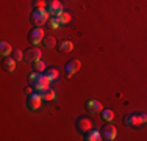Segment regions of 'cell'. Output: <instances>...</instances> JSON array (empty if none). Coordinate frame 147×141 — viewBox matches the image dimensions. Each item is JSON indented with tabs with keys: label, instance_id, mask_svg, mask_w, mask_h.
I'll list each match as a JSON object with an SVG mask.
<instances>
[{
	"label": "cell",
	"instance_id": "obj_4",
	"mask_svg": "<svg viewBox=\"0 0 147 141\" xmlns=\"http://www.w3.org/2000/svg\"><path fill=\"white\" fill-rule=\"evenodd\" d=\"M44 38H45V35H44L42 27H33V28L30 30V33H28V41H30L33 45L42 42Z\"/></svg>",
	"mask_w": 147,
	"mask_h": 141
},
{
	"label": "cell",
	"instance_id": "obj_10",
	"mask_svg": "<svg viewBox=\"0 0 147 141\" xmlns=\"http://www.w3.org/2000/svg\"><path fill=\"white\" fill-rule=\"evenodd\" d=\"M80 66H82V63H80V60H77V58H74L71 60V61H67V64H66V75L67 77H72L75 72H78V69H80Z\"/></svg>",
	"mask_w": 147,
	"mask_h": 141
},
{
	"label": "cell",
	"instance_id": "obj_15",
	"mask_svg": "<svg viewBox=\"0 0 147 141\" xmlns=\"http://www.w3.org/2000/svg\"><path fill=\"white\" fill-rule=\"evenodd\" d=\"M13 50H14V49L11 47V44H9L8 41H2V42H0V54H2L3 56L11 55Z\"/></svg>",
	"mask_w": 147,
	"mask_h": 141
},
{
	"label": "cell",
	"instance_id": "obj_9",
	"mask_svg": "<svg viewBox=\"0 0 147 141\" xmlns=\"http://www.w3.org/2000/svg\"><path fill=\"white\" fill-rule=\"evenodd\" d=\"M77 129H78V132L82 133H88L91 129H92V121L88 118H85V116H82V118L77 119Z\"/></svg>",
	"mask_w": 147,
	"mask_h": 141
},
{
	"label": "cell",
	"instance_id": "obj_20",
	"mask_svg": "<svg viewBox=\"0 0 147 141\" xmlns=\"http://www.w3.org/2000/svg\"><path fill=\"white\" fill-rule=\"evenodd\" d=\"M42 42H44V45H45L47 49H53L55 45H57V41H55L53 36H45Z\"/></svg>",
	"mask_w": 147,
	"mask_h": 141
},
{
	"label": "cell",
	"instance_id": "obj_6",
	"mask_svg": "<svg viewBox=\"0 0 147 141\" xmlns=\"http://www.w3.org/2000/svg\"><path fill=\"white\" fill-rule=\"evenodd\" d=\"M47 11L52 16H59L64 9H63V3L59 0H47Z\"/></svg>",
	"mask_w": 147,
	"mask_h": 141
},
{
	"label": "cell",
	"instance_id": "obj_25",
	"mask_svg": "<svg viewBox=\"0 0 147 141\" xmlns=\"http://www.w3.org/2000/svg\"><path fill=\"white\" fill-rule=\"evenodd\" d=\"M33 89H34L33 86H27V88H25V93H27V94H28V96H30V94H33V93H34Z\"/></svg>",
	"mask_w": 147,
	"mask_h": 141
},
{
	"label": "cell",
	"instance_id": "obj_2",
	"mask_svg": "<svg viewBox=\"0 0 147 141\" xmlns=\"http://www.w3.org/2000/svg\"><path fill=\"white\" fill-rule=\"evenodd\" d=\"M49 19V11L47 8H33V13L30 16V20L34 27H41L47 22Z\"/></svg>",
	"mask_w": 147,
	"mask_h": 141
},
{
	"label": "cell",
	"instance_id": "obj_23",
	"mask_svg": "<svg viewBox=\"0 0 147 141\" xmlns=\"http://www.w3.org/2000/svg\"><path fill=\"white\" fill-rule=\"evenodd\" d=\"M33 8H47V0H34Z\"/></svg>",
	"mask_w": 147,
	"mask_h": 141
},
{
	"label": "cell",
	"instance_id": "obj_17",
	"mask_svg": "<svg viewBox=\"0 0 147 141\" xmlns=\"http://www.w3.org/2000/svg\"><path fill=\"white\" fill-rule=\"evenodd\" d=\"M102 118H103V121L111 122L114 119V111L110 110V108H103V110H102Z\"/></svg>",
	"mask_w": 147,
	"mask_h": 141
},
{
	"label": "cell",
	"instance_id": "obj_14",
	"mask_svg": "<svg viewBox=\"0 0 147 141\" xmlns=\"http://www.w3.org/2000/svg\"><path fill=\"white\" fill-rule=\"evenodd\" d=\"M86 135V141H100V140H103L102 138V132H99V130H94V129H91L88 133H85Z\"/></svg>",
	"mask_w": 147,
	"mask_h": 141
},
{
	"label": "cell",
	"instance_id": "obj_5",
	"mask_svg": "<svg viewBox=\"0 0 147 141\" xmlns=\"http://www.w3.org/2000/svg\"><path fill=\"white\" fill-rule=\"evenodd\" d=\"M41 104H42V96H41V93H33V94H30L28 99H27V105H28V108L31 111H34V110H38V108L41 107Z\"/></svg>",
	"mask_w": 147,
	"mask_h": 141
},
{
	"label": "cell",
	"instance_id": "obj_16",
	"mask_svg": "<svg viewBox=\"0 0 147 141\" xmlns=\"http://www.w3.org/2000/svg\"><path fill=\"white\" fill-rule=\"evenodd\" d=\"M41 96H42V100H47V102H50V100H55V97H57V93H55L52 88H49V89H45L41 93Z\"/></svg>",
	"mask_w": 147,
	"mask_h": 141
},
{
	"label": "cell",
	"instance_id": "obj_11",
	"mask_svg": "<svg viewBox=\"0 0 147 141\" xmlns=\"http://www.w3.org/2000/svg\"><path fill=\"white\" fill-rule=\"evenodd\" d=\"M103 110V105L100 104L99 100H96V99H91L88 100V111L92 113V115H96V113H102Z\"/></svg>",
	"mask_w": 147,
	"mask_h": 141
},
{
	"label": "cell",
	"instance_id": "obj_13",
	"mask_svg": "<svg viewBox=\"0 0 147 141\" xmlns=\"http://www.w3.org/2000/svg\"><path fill=\"white\" fill-rule=\"evenodd\" d=\"M3 69H5L6 72H13V70L16 69V60L8 55L5 60H3Z\"/></svg>",
	"mask_w": 147,
	"mask_h": 141
},
{
	"label": "cell",
	"instance_id": "obj_1",
	"mask_svg": "<svg viewBox=\"0 0 147 141\" xmlns=\"http://www.w3.org/2000/svg\"><path fill=\"white\" fill-rule=\"evenodd\" d=\"M28 82L33 85L34 91H38V93H42V91L49 89L50 88V82L52 80L47 77V74H42V72H36V70H33V72L28 75Z\"/></svg>",
	"mask_w": 147,
	"mask_h": 141
},
{
	"label": "cell",
	"instance_id": "obj_24",
	"mask_svg": "<svg viewBox=\"0 0 147 141\" xmlns=\"http://www.w3.org/2000/svg\"><path fill=\"white\" fill-rule=\"evenodd\" d=\"M59 25H61V24H59V20H58V17H52V19H49V27L50 28H58Z\"/></svg>",
	"mask_w": 147,
	"mask_h": 141
},
{
	"label": "cell",
	"instance_id": "obj_3",
	"mask_svg": "<svg viewBox=\"0 0 147 141\" xmlns=\"http://www.w3.org/2000/svg\"><path fill=\"white\" fill-rule=\"evenodd\" d=\"M124 122L128 127H141L144 122H147V115L146 113H139V115L138 113H130V115L125 116Z\"/></svg>",
	"mask_w": 147,
	"mask_h": 141
},
{
	"label": "cell",
	"instance_id": "obj_19",
	"mask_svg": "<svg viewBox=\"0 0 147 141\" xmlns=\"http://www.w3.org/2000/svg\"><path fill=\"white\" fill-rule=\"evenodd\" d=\"M57 17H58V20H59V24H61V25H66V24L71 22V14L66 13V11H63V13L59 14V16H57Z\"/></svg>",
	"mask_w": 147,
	"mask_h": 141
},
{
	"label": "cell",
	"instance_id": "obj_21",
	"mask_svg": "<svg viewBox=\"0 0 147 141\" xmlns=\"http://www.w3.org/2000/svg\"><path fill=\"white\" fill-rule=\"evenodd\" d=\"M11 56L16 60V61H20V60H24V56H25V52H22L20 49H14L13 54H11Z\"/></svg>",
	"mask_w": 147,
	"mask_h": 141
},
{
	"label": "cell",
	"instance_id": "obj_22",
	"mask_svg": "<svg viewBox=\"0 0 147 141\" xmlns=\"http://www.w3.org/2000/svg\"><path fill=\"white\" fill-rule=\"evenodd\" d=\"M45 74H47V77L52 80V82H53V80H57V79H58V75H59V74H58V70L55 69V68H49Z\"/></svg>",
	"mask_w": 147,
	"mask_h": 141
},
{
	"label": "cell",
	"instance_id": "obj_12",
	"mask_svg": "<svg viewBox=\"0 0 147 141\" xmlns=\"http://www.w3.org/2000/svg\"><path fill=\"white\" fill-rule=\"evenodd\" d=\"M58 50L61 52V54H69V52L74 50V42L72 41H67V39L61 41L58 44Z\"/></svg>",
	"mask_w": 147,
	"mask_h": 141
},
{
	"label": "cell",
	"instance_id": "obj_7",
	"mask_svg": "<svg viewBox=\"0 0 147 141\" xmlns=\"http://www.w3.org/2000/svg\"><path fill=\"white\" fill-rule=\"evenodd\" d=\"M116 135H117L116 127L111 125V122H107V125H103V129H102V138L113 141V140H116Z\"/></svg>",
	"mask_w": 147,
	"mask_h": 141
},
{
	"label": "cell",
	"instance_id": "obj_8",
	"mask_svg": "<svg viewBox=\"0 0 147 141\" xmlns=\"http://www.w3.org/2000/svg\"><path fill=\"white\" fill-rule=\"evenodd\" d=\"M41 56H42V52L39 50L38 47H30L25 50V56H24V60L28 63H33V61H38V60H41Z\"/></svg>",
	"mask_w": 147,
	"mask_h": 141
},
{
	"label": "cell",
	"instance_id": "obj_18",
	"mask_svg": "<svg viewBox=\"0 0 147 141\" xmlns=\"http://www.w3.org/2000/svg\"><path fill=\"white\" fill-rule=\"evenodd\" d=\"M33 64V70H36V72H42V70H45V68H47V64L42 61V60H38V61H33L31 63Z\"/></svg>",
	"mask_w": 147,
	"mask_h": 141
}]
</instances>
